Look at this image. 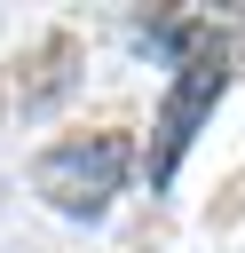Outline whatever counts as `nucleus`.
I'll use <instances>...</instances> for the list:
<instances>
[{
  "instance_id": "nucleus-1",
  "label": "nucleus",
  "mask_w": 245,
  "mask_h": 253,
  "mask_svg": "<svg viewBox=\"0 0 245 253\" xmlns=\"http://www.w3.org/2000/svg\"><path fill=\"white\" fill-rule=\"evenodd\" d=\"M174 55H182V71H174V87H166V103H158V119H150V150H142L150 190H166V182H174V166H182L190 134L205 126V111H213V103H221V87H229V63H221V47H213V32H205V24H174Z\"/></svg>"
},
{
  "instance_id": "nucleus-2",
  "label": "nucleus",
  "mask_w": 245,
  "mask_h": 253,
  "mask_svg": "<svg viewBox=\"0 0 245 253\" xmlns=\"http://www.w3.org/2000/svg\"><path fill=\"white\" fill-rule=\"evenodd\" d=\"M126 174H134V142H126L119 126L71 134V142H55V150L32 158V190H40L55 213H71V221H95V213L126 190Z\"/></svg>"
}]
</instances>
